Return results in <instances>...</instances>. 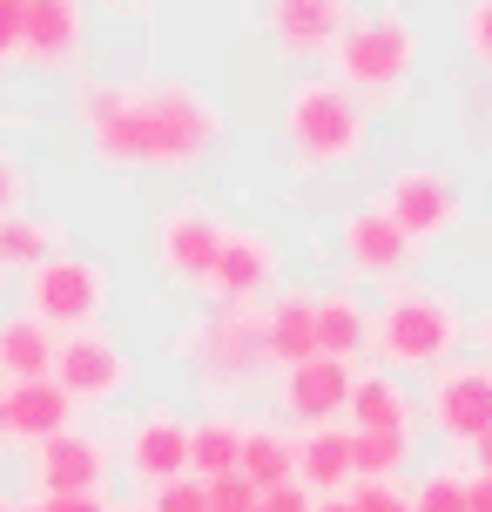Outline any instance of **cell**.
Listing matches in <instances>:
<instances>
[{
	"mask_svg": "<svg viewBox=\"0 0 492 512\" xmlns=\"http://www.w3.org/2000/svg\"><path fill=\"white\" fill-rule=\"evenodd\" d=\"M75 115L115 169H196L223 135V115L189 81H81Z\"/></svg>",
	"mask_w": 492,
	"mask_h": 512,
	"instance_id": "obj_1",
	"label": "cell"
},
{
	"mask_svg": "<svg viewBox=\"0 0 492 512\" xmlns=\"http://www.w3.org/2000/svg\"><path fill=\"white\" fill-rule=\"evenodd\" d=\"M364 102L344 88V81H297L284 102V135L297 149V169H337L364 149Z\"/></svg>",
	"mask_w": 492,
	"mask_h": 512,
	"instance_id": "obj_2",
	"label": "cell"
},
{
	"mask_svg": "<svg viewBox=\"0 0 492 512\" xmlns=\"http://www.w3.org/2000/svg\"><path fill=\"white\" fill-rule=\"evenodd\" d=\"M418 68V34L405 14H364V21L344 27V41H337V81L351 88V95H371V102H391Z\"/></svg>",
	"mask_w": 492,
	"mask_h": 512,
	"instance_id": "obj_3",
	"label": "cell"
},
{
	"mask_svg": "<svg viewBox=\"0 0 492 512\" xmlns=\"http://www.w3.org/2000/svg\"><path fill=\"white\" fill-rule=\"evenodd\" d=\"M459 351V310L445 290H398L378 310V358L391 371H432Z\"/></svg>",
	"mask_w": 492,
	"mask_h": 512,
	"instance_id": "obj_4",
	"label": "cell"
},
{
	"mask_svg": "<svg viewBox=\"0 0 492 512\" xmlns=\"http://www.w3.org/2000/svg\"><path fill=\"white\" fill-rule=\"evenodd\" d=\"M102 297H108L102 270L81 256H48L27 277V317H41L48 331H88L102 317Z\"/></svg>",
	"mask_w": 492,
	"mask_h": 512,
	"instance_id": "obj_5",
	"label": "cell"
},
{
	"mask_svg": "<svg viewBox=\"0 0 492 512\" xmlns=\"http://www.w3.org/2000/svg\"><path fill=\"white\" fill-rule=\"evenodd\" d=\"M189 358L203 364L209 384H243V378H257V364H270V358H263V310L223 304L216 317H203V324L189 331Z\"/></svg>",
	"mask_w": 492,
	"mask_h": 512,
	"instance_id": "obj_6",
	"label": "cell"
},
{
	"mask_svg": "<svg viewBox=\"0 0 492 512\" xmlns=\"http://www.w3.org/2000/svg\"><path fill=\"white\" fill-rule=\"evenodd\" d=\"M385 216L412 243H432V236H445L466 216V203H459V182L445 176V169H398L385 189Z\"/></svg>",
	"mask_w": 492,
	"mask_h": 512,
	"instance_id": "obj_7",
	"label": "cell"
},
{
	"mask_svg": "<svg viewBox=\"0 0 492 512\" xmlns=\"http://www.w3.org/2000/svg\"><path fill=\"white\" fill-rule=\"evenodd\" d=\"M54 384L75 405H108L115 391H129V358L102 331H75L68 344H54Z\"/></svg>",
	"mask_w": 492,
	"mask_h": 512,
	"instance_id": "obj_8",
	"label": "cell"
},
{
	"mask_svg": "<svg viewBox=\"0 0 492 512\" xmlns=\"http://www.w3.org/2000/svg\"><path fill=\"white\" fill-rule=\"evenodd\" d=\"M223 243H230V230H223L203 203H182V209H169V216L156 223V263L169 270V277H182V283H209Z\"/></svg>",
	"mask_w": 492,
	"mask_h": 512,
	"instance_id": "obj_9",
	"label": "cell"
},
{
	"mask_svg": "<svg viewBox=\"0 0 492 512\" xmlns=\"http://www.w3.org/2000/svg\"><path fill=\"white\" fill-rule=\"evenodd\" d=\"M344 27H351V0H270V41L290 61L337 54Z\"/></svg>",
	"mask_w": 492,
	"mask_h": 512,
	"instance_id": "obj_10",
	"label": "cell"
},
{
	"mask_svg": "<svg viewBox=\"0 0 492 512\" xmlns=\"http://www.w3.org/2000/svg\"><path fill=\"white\" fill-rule=\"evenodd\" d=\"M432 425L459 445H479L492 432V371L486 364H452L432 384Z\"/></svg>",
	"mask_w": 492,
	"mask_h": 512,
	"instance_id": "obj_11",
	"label": "cell"
},
{
	"mask_svg": "<svg viewBox=\"0 0 492 512\" xmlns=\"http://www.w3.org/2000/svg\"><path fill=\"white\" fill-rule=\"evenodd\" d=\"M81 54V0H21V61L68 68Z\"/></svg>",
	"mask_w": 492,
	"mask_h": 512,
	"instance_id": "obj_12",
	"label": "cell"
},
{
	"mask_svg": "<svg viewBox=\"0 0 492 512\" xmlns=\"http://www.w3.org/2000/svg\"><path fill=\"white\" fill-rule=\"evenodd\" d=\"M351 364L337 358H304L284 371V405L290 418H304V425H331L337 411H351Z\"/></svg>",
	"mask_w": 492,
	"mask_h": 512,
	"instance_id": "obj_13",
	"label": "cell"
},
{
	"mask_svg": "<svg viewBox=\"0 0 492 512\" xmlns=\"http://www.w3.org/2000/svg\"><path fill=\"white\" fill-rule=\"evenodd\" d=\"M129 472L142 486H169V479H189V425L169 418V411H149L129 432Z\"/></svg>",
	"mask_w": 492,
	"mask_h": 512,
	"instance_id": "obj_14",
	"label": "cell"
},
{
	"mask_svg": "<svg viewBox=\"0 0 492 512\" xmlns=\"http://www.w3.org/2000/svg\"><path fill=\"white\" fill-rule=\"evenodd\" d=\"M344 256L358 277H398L412 263V236L391 223L385 209H351L344 216Z\"/></svg>",
	"mask_w": 492,
	"mask_h": 512,
	"instance_id": "obj_15",
	"label": "cell"
},
{
	"mask_svg": "<svg viewBox=\"0 0 492 512\" xmlns=\"http://www.w3.org/2000/svg\"><path fill=\"white\" fill-rule=\"evenodd\" d=\"M102 472H108V452L95 445V438H81V432H61V438H48V445L34 452V479H41L48 499L95 492V486H102Z\"/></svg>",
	"mask_w": 492,
	"mask_h": 512,
	"instance_id": "obj_16",
	"label": "cell"
},
{
	"mask_svg": "<svg viewBox=\"0 0 492 512\" xmlns=\"http://www.w3.org/2000/svg\"><path fill=\"white\" fill-rule=\"evenodd\" d=\"M270 277H277V250H270L263 236L230 230V243H223V256H216V270H209L203 290H216L223 304H257L263 290H270Z\"/></svg>",
	"mask_w": 492,
	"mask_h": 512,
	"instance_id": "obj_17",
	"label": "cell"
},
{
	"mask_svg": "<svg viewBox=\"0 0 492 512\" xmlns=\"http://www.w3.org/2000/svg\"><path fill=\"white\" fill-rule=\"evenodd\" d=\"M75 398L61 391L54 378H27V384H7V432L27 438V445H48V438L75 432Z\"/></svg>",
	"mask_w": 492,
	"mask_h": 512,
	"instance_id": "obj_18",
	"label": "cell"
},
{
	"mask_svg": "<svg viewBox=\"0 0 492 512\" xmlns=\"http://www.w3.org/2000/svg\"><path fill=\"white\" fill-rule=\"evenodd\" d=\"M263 358L284 371L317 358V297H277L263 310Z\"/></svg>",
	"mask_w": 492,
	"mask_h": 512,
	"instance_id": "obj_19",
	"label": "cell"
},
{
	"mask_svg": "<svg viewBox=\"0 0 492 512\" xmlns=\"http://www.w3.org/2000/svg\"><path fill=\"white\" fill-rule=\"evenodd\" d=\"M0 378H54V331L41 317H0Z\"/></svg>",
	"mask_w": 492,
	"mask_h": 512,
	"instance_id": "obj_20",
	"label": "cell"
},
{
	"mask_svg": "<svg viewBox=\"0 0 492 512\" xmlns=\"http://www.w3.org/2000/svg\"><path fill=\"white\" fill-rule=\"evenodd\" d=\"M371 344V317H364L358 297H344V290H331V297H317V358H337L351 364Z\"/></svg>",
	"mask_w": 492,
	"mask_h": 512,
	"instance_id": "obj_21",
	"label": "cell"
},
{
	"mask_svg": "<svg viewBox=\"0 0 492 512\" xmlns=\"http://www.w3.org/2000/svg\"><path fill=\"white\" fill-rule=\"evenodd\" d=\"M351 418H358V432H412V398L391 371H371L351 384Z\"/></svg>",
	"mask_w": 492,
	"mask_h": 512,
	"instance_id": "obj_22",
	"label": "cell"
},
{
	"mask_svg": "<svg viewBox=\"0 0 492 512\" xmlns=\"http://www.w3.org/2000/svg\"><path fill=\"white\" fill-rule=\"evenodd\" d=\"M297 479L304 492H337L351 479V432H331V425H317L304 445H297Z\"/></svg>",
	"mask_w": 492,
	"mask_h": 512,
	"instance_id": "obj_23",
	"label": "cell"
},
{
	"mask_svg": "<svg viewBox=\"0 0 492 512\" xmlns=\"http://www.w3.org/2000/svg\"><path fill=\"white\" fill-rule=\"evenodd\" d=\"M236 465H243V432H236L230 418H209V425H189V472L196 479H230Z\"/></svg>",
	"mask_w": 492,
	"mask_h": 512,
	"instance_id": "obj_24",
	"label": "cell"
},
{
	"mask_svg": "<svg viewBox=\"0 0 492 512\" xmlns=\"http://www.w3.org/2000/svg\"><path fill=\"white\" fill-rule=\"evenodd\" d=\"M236 472L257 492L290 486V479H297V445H290L284 432H243V465H236Z\"/></svg>",
	"mask_w": 492,
	"mask_h": 512,
	"instance_id": "obj_25",
	"label": "cell"
},
{
	"mask_svg": "<svg viewBox=\"0 0 492 512\" xmlns=\"http://www.w3.org/2000/svg\"><path fill=\"white\" fill-rule=\"evenodd\" d=\"M48 256H54V230L48 223H34V216H21V209L0 216V270H27V277H34Z\"/></svg>",
	"mask_w": 492,
	"mask_h": 512,
	"instance_id": "obj_26",
	"label": "cell"
},
{
	"mask_svg": "<svg viewBox=\"0 0 492 512\" xmlns=\"http://www.w3.org/2000/svg\"><path fill=\"white\" fill-rule=\"evenodd\" d=\"M412 459V432H351V479H391Z\"/></svg>",
	"mask_w": 492,
	"mask_h": 512,
	"instance_id": "obj_27",
	"label": "cell"
},
{
	"mask_svg": "<svg viewBox=\"0 0 492 512\" xmlns=\"http://www.w3.org/2000/svg\"><path fill=\"white\" fill-rule=\"evenodd\" d=\"M412 512H466V479H445V472H432V479L418 486Z\"/></svg>",
	"mask_w": 492,
	"mask_h": 512,
	"instance_id": "obj_28",
	"label": "cell"
},
{
	"mask_svg": "<svg viewBox=\"0 0 492 512\" xmlns=\"http://www.w3.org/2000/svg\"><path fill=\"white\" fill-rule=\"evenodd\" d=\"M149 512H209V486L203 479H169V486H156Z\"/></svg>",
	"mask_w": 492,
	"mask_h": 512,
	"instance_id": "obj_29",
	"label": "cell"
},
{
	"mask_svg": "<svg viewBox=\"0 0 492 512\" xmlns=\"http://www.w3.org/2000/svg\"><path fill=\"white\" fill-rule=\"evenodd\" d=\"M209 512H257V486L230 472V479H209Z\"/></svg>",
	"mask_w": 492,
	"mask_h": 512,
	"instance_id": "obj_30",
	"label": "cell"
},
{
	"mask_svg": "<svg viewBox=\"0 0 492 512\" xmlns=\"http://www.w3.org/2000/svg\"><path fill=\"white\" fill-rule=\"evenodd\" d=\"M351 512H412V499L391 486V479H364V486L351 492Z\"/></svg>",
	"mask_w": 492,
	"mask_h": 512,
	"instance_id": "obj_31",
	"label": "cell"
},
{
	"mask_svg": "<svg viewBox=\"0 0 492 512\" xmlns=\"http://www.w3.org/2000/svg\"><path fill=\"white\" fill-rule=\"evenodd\" d=\"M466 48L479 68H492V0H472L466 7Z\"/></svg>",
	"mask_w": 492,
	"mask_h": 512,
	"instance_id": "obj_32",
	"label": "cell"
},
{
	"mask_svg": "<svg viewBox=\"0 0 492 512\" xmlns=\"http://www.w3.org/2000/svg\"><path fill=\"white\" fill-rule=\"evenodd\" d=\"M257 512H317V506H311V492H304L297 479H290V486H270V492H257Z\"/></svg>",
	"mask_w": 492,
	"mask_h": 512,
	"instance_id": "obj_33",
	"label": "cell"
},
{
	"mask_svg": "<svg viewBox=\"0 0 492 512\" xmlns=\"http://www.w3.org/2000/svg\"><path fill=\"white\" fill-rule=\"evenodd\" d=\"M21 61V0H0V68Z\"/></svg>",
	"mask_w": 492,
	"mask_h": 512,
	"instance_id": "obj_34",
	"label": "cell"
},
{
	"mask_svg": "<svg viewBox=\"0 0 492 512\" xmlns=\"http://www.w3.org/2000/svg\"><path fill=\"white\" fill-rule=\"evenodd\" d=\"M14 203H21V169L0 155V216H14Z\"/></svg>",
	"mask_w": 492,
	"mask_h": 512,
	"instance_id": "obj_35",
	"label": "cell"
},
{
	"mask_svg": "<svg viewBox=\"0 0 492 512\" xmlns=\"http://www.w3.org/2000/svg\"><path fill=\"white\" fill-rule=\"evenodd\" d=\"M41 512H108V506H102V492H68V499H48Z\"/></svg>",
	"mask_w": 492,
	"mask_h": 512,
	"instance_id": "obj_36",
	"label": "cell"
},
{
	"mask_svg": "<svg viewBox=\"0 0 492 512\" xmlns=\"http://www.w3.org/2000/svg\"><path fill=\"white\" fill-rule=\"evenodd\" d=\"M466 512H492V472L466 479Z\"/></svg>",
	"mask_w": 492,
	"mask_h": 512,
	"instance_id": "obj_37",
	"label": "cell"
},
{
	"mask_svg": "<svg viewBox=\"0 0 492 512\" xmlns=\"http://www.w3.org/2000/svg\"><path fill=\"white\" fill-rule=\"evenodd\" d=\"M472 459H479V472H492V432L479 438V445H472Z\"/></svg>",
	"mask_w": 492,
	"mask_h": 512,
	"instance_id": "obj_38",
	"label": "cell"
},
{
	"mask_svg": "<svg viewBox=\"0 0 492 512\" xmlns=\"http://www.w3.org/2000/svg\"><path fill=\"white\" fill-rule=\"evenodd\" d=\"M0 438H14L7 432V384H0Z\"/></svg>",
	"mask_w": 492,
	"mask_h": 512,
	"instance_id": "obj_39",
	"label": "cell"
},
{
	"mask_svg": "<svg viewBox=\"0 0 492 512\" xmlns=\"http://www.w3.org/2000/svg\"><path fill=\"white\" fill-rule=\"evenodd\" d=\"M317 512H351V499H324V506H317Z\"/></svg>",
	"mask_w": 492,
	"mask_h": 512,
	"instance_id": "obj_40",
	"label": "cell"
},
{
	"mask_svg": "<svg viewBox=\"0 0 492 512\" xmlns=\"http://www.w3.org/2000/svg\"><path fill=\"white\" fill-rule=\"evenodd\" d=\"M122 512H149V506H122Z\"/></svg>",
	"mask_w": 492,
	"mask_h": 512,
	"instance_id": "obj_41",
	"label": "cell"
},
{
	"mask_svg": "<svg viewBox=\"0 0 492 512\" xmlns=\"http://www.w3.org/2000/svg\"><path fill=\"white\" fill-rule=\"evenodd\" d=\"M27 512H41V506H27Z\"/></svg>",
	"mask_w": 492,
	"mask_h": 512,
	"instance_id": "obj_42",
	"label": "cell"
},
{
	"mask_svg": "<svg viewBox=\"0 0 492 512\" xmlns=\"http://www.w3.org/2000/svg\"><path fill=\"white\" fill-rule=\"evenodd\" d=\"M0 512H7V506H0Z\"/></svg>",
	"mask_w": 492,
	"mask_h": 512,
	"instance_id": "obj_43",
	"label": "cell"
}]
</instances>
